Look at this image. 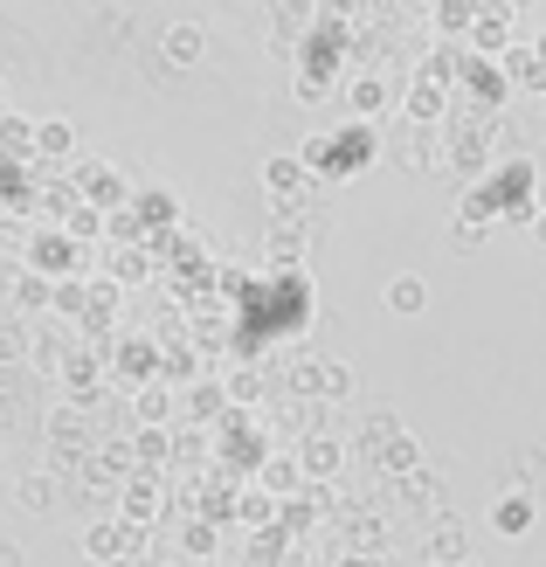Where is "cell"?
Returning a JSON list of instances; mask_svg holds the SVG:
<instances>
[{
    "label": "cell",
    "mask_w": 546,
    "mask_h": 567,
    "mask_svg": "<svg viewBox=\"0 0 546 567\" xmlns=\"http://www.w3.org/2000/svg\"><path fill=\"white\" fill-rule=\"evenodd\" d=\"M0 146H8V153H35V125H21V118L0 111Z\"/></svg>",
    "instance_id": "5bb4252c"
},
{
    "label": "cell",
    "mask_w": 546,
    "mask_h": 567,
    "mask_svg": "<svg viewBox=\"0 0 546 567\" xmlns=\"http://www.w3.org/2000/svg\"><path fill=\"white\" fill-rule=\"evenodd\" d=\"M159 49H166V63H174V70H194L200 55H208V28H200V21H174L159 35Z\"/></svg>",
    "instance_id": "3957f363"
},
{
    "label": "cell",
    "mask_w": 546,
    "mask_h": 567,
    "mask_svg": "<svg viewBox=\"0 0 546 567\" xmlns=\"http://www.w3.org/2000/svg\"><path fill=\"white\" fill-rule=\"evenodd\" d=\"M305 471H326V477H332V471H339V443H332V436H311V443H305Z\"/></svg>",
    "instance_id": "4fadbf2b"
},
{
    "label": "cell",
    "mask_w": 546,
    "mask_h": 567,
    "mask_svg": "<svg viewBox=\"0 0 546 567\" xmlns=\"http://www.w3.org/2000/svg\"><path fill=\"white\" fill-rule=\"evenodd\" d=\"M270 257H284V264H298V257H305V236H298V229H284V236H270Z\"/></svg>",
    "instance_id": "e0dca14e"
},
{
    "label": "cell",
    "mask_w": 546,
    "mask_h": 567,
    "mask_svg": "<svg viewBox=\"0 0 546 567\" xmlns=\"http://www.w3.org/2000/svg\"><path fill=\"white\" fill-rule=\"evenodd\" d=\"M443 560H464V533H456V526H443V547H436Z\"/></svg>",
    "instance_id": "603a6c76"
},
{
    "label": "cell",
    "mask_w": 546,
    "mask_h": 567,
    "mask_svg": "<svg viewBox=\"0 0 546 567\" xmlns=\"http://www.w3.org/2000/svg\"><path fill=\"white\" fill-rule=\"evenodd\" d=\"M76 181H83V194H91V202H119V194H125V187H119V174H111V166H104V174H97V166H83Z\"/></svg>",
    "instance_id": "8fae6325"
},
{
    "label": "cell",
    "mask_w": 546,
    "mask_h": 567,
    "mask_svg": "<svg viewBox=\"0 0 546 567\" xmlns=\"http://www.w3.org/2000/svg\"><path fill=\"white\" fill-rule=\"evenodd\" d=\"M138 208H146V215H159V221H174V215H181V202H174V194H146Z\"/></svg>",
    "instance_id": "44dd1931"
},
{
    "label": "cell",
    "mask_w": 546,
    "mask_h": 567,
    "mask_svg": "<svg viewBox=\"0 0 546 567\" xmlns=\"http://www.w3.org/2000/svg\"><path fill=\"white\" fill-rule=\"evenodd\" d=\"M353 111H360V118H373V111H388V83L360 76V83H353Z\"/></svg>",
    "instance_id": "7c38bea8"
},
{
    "label": "cell",
    "mask_w": 546,
    "mask_h": 567,
    "mask_svg": "<svg viewBox=\"0 0 546 567\" xmlns=\"http://www.w3.org/2000/svg\"><path fill=\"white\" fill-rule=\"evenodd\" d=\"M471 83H477V91L492 97V104H505V76H498V70H484V63H471Z\"/></svg>",
    "instance_id": "2e32d148"
},
{
    "label": "cell",
    "mask_w": 546,
    "mask_h": 567,
    "mask_svg": "<svg viewBox=\"0 0 546 567\" xmlns=\"http://www.w3.org/2000/svg\"><path fill=\"white\" fill-rule=\"evenodd\" d=\"M49 298H55V284H49V277H35V270H21V277H14V311H42Z\"/></svg>",
    "instance_id": "9c48e42d"
},
{
    "label": "cell",
    "mask_w": 546,
    "mask_h": 567,
    "mask_svg": "<svg viewBox=\"0 0 546 567\" xmlns=\"http://www.w3.org/2000/svg\"><path fill=\"white\" fill-rule=\"evenodd\" d=\"M264 485H298V464H291V457H277V464H264Z\"/></svg>",
    "instance_id": "7402d4cb"
},
{
    "label": "cell",
    "mask_w": 546,
    "mask_h": 567,
    "mask_svg": "<svg viewBox=\"0 0 546 567\" xmlns=\"http://www.w3.org/2000/svg\"><path fill=\"white\" fill-rule=\"evenodd\" d=\"M76 264V243L70 236H42L35 249H28V270H35V277H63Z\"/></svg>",
    "instance_id": "277c9868"
},
{
    "label": "cell",
    "mask_w": 546,
    "mask_h": 567,
    "mask_svg": "<svg viewBox=\"0 0 546 567\" xmlns=\"http://www.w3.org/2000/svg\"><path fill=\"white\" fill-rule=\"evenodd\" d=\"M0 567H21V547H8V540H0Z\"/></svg>",
    "instance_id": "cb8c5ba5"
},
{
    "label": "cell",
    "mask_w": 546,
    "mask_h": 567,
    "mask_svg": "<svg viewBox=\"0 0 546 567\" xmlns=\"http://www.w3.org/2000/svg\"><path fill=\"white\" fill-rule=\"evenodd\" d=\"M0 111H8V91H0Z\"/></svg>",
    "instance_id": "484cf974"
},
{
    "label": "cell",
    "mask_w": 546,
    "mask_h": 567,
    "mask_svg": "<svg viewBox=\"0 0 546 567\" xmlns=\"http://www.w3.org/2000/svg\"><path fill=\"white\" fill-rule=\"evenodd\" d=\"M305 388H319V394H332V402H347V394H353V374H347V367H311Z\"/></svg>",
    "instance_id": "30bf717a"
},
{
    "label": "cell",
    "mask_w": 546,
    "mask_h": 567,
    "mask_svg": "<svg viewBox=\"0 0 546 567\" xmlns=\"http://www.w3.org/2000/svg\"><path fill=\"white\" fill-rule=\"evenodd\" d=\"M21 505H28V513H49V485H42V477H28V485H21Z\"/></svg>",
    "instance_id": "ffe728a7"
},
{
    "label": "cell",
    "mask_w": 546,
    "mask_h": 567,
    "mask_svg": "<svg viewBox=\"0 0 546 567\" xmlns=\"http://www.w3.org/2000/svg\"><path fill=\"white\" fill-rule=\"evenodd\" d=\"M76 153V125L70 118H42L35 125V159H70Z\"/></svg>",
    "instance_id": "5b68a950"
},
{
    "label": "cell",
    "mask_w": 546,
    "mask_h": 567,
    "mask_svg": "<svg viewBox=\"0 0 546 567\" xmlns=\"http://www.w3.org/2000/svg\"><path fill=\"white\" fill-rule=\"evenodd\" d=\"M526 194H533V166H526V159H512V166H505V174H498L492 187H477V194H471V221H492L498 208H512L519 221H533Z\"/></svg>",
    "instance_id": "7a4b0ae2"
},
{
    "label": "cell",
    "mask_w": 546,
    "mask_h": 567,
    "mask_svg": "<svg viewBox=\"0 0 546 567\" xmlns=\"http://www.w3.org/2000/svg\"><path fill=\"white\" fill-rule=\"evenodd\" d=\"M429 305V284L422 277H394L388 284V311H401V319H409V311H422Z\"/></svg>",
    "instance_id": "ba28073f"
},
{
    "label": "cell",
    "mask_w": 546,
    "mask_h": 567,
    "mask_svg": "<svg viewBox=\"0 0 546 567\" xmlns=\"http://www.w3.org/2000/svg\"><path fill=\"white\" fill-rule=\"evenodd\" d=\"M533 236H539V249H546V215H533Z\"/></svg>",
    "instance_id": "d4e9b609"
},
{
    "label": "cell",
    "mask_w": 546,
    "mask_h": 567,
    "mask_svg": "<svg viewBox=\"0 0 546 567\" xmlns=\"http://www.w3.org/2000/svg\"><path fill=\"white\" fill-rule=\"evenodd\" d=\"M373 159V132L360 125V132H339V138H311V146L298 153V166H305V174L311 181H347V174H360V166Z\"/></svg>",
    "instance_id": "6da1fadb"
},
{
    "label": "cell",
    "mask_w": 546,
    "mask_h": 567,
    "mask_svg": "<svg viewBox=\"0 0 546 567\" xmlns=\"http://www.w3.org/2000/svg\"><path fill=\"white\" fill-rule=\"evenodd\" d=\"M305 181H311V174H305L298 159H264V187H270V194H284V202H298Z\"/></svg>",
    "instance_id": "8992f818"
},
{
    "label": "cell",
    "mask_w": 546,
    "mask_h": 567,
    "mask_svg": "<svg viewBox=\"0 0 546 567\" xmlns=\"http://www.w3.org/2000/svg\"><path fill=\"white\" fill-rule=\"evenodd\" d=\"M28 353V332L21 326H0V360H21Z\"/></svg>",
    "instance_id": "d6986e66"
},
{
    "label": "cell",
    "mask_w": 546,
    "mask_h": 567,
    "mask_svg": "<svg viewBox=\"0 0 546 567\" xmlns=\"http://www.w3.org/2000/svg\"><path fill=\"white\" fill-rule=\"evenodd\" d=\"M492 519H498V533H526V526H533V492H526V485H519V492H505Z\"/></svg>",
    "instance_id": "52a82bcc"
},
{
    "label": "cell",
    "mask_w": 546,
    "mask_h": 567,
    "mask_svg": "<svg viewBox=\"0 0 546 567\" xmlns=\"http://www.w3.org/2000/svg\"><path fill=\"white\" fill-rule=\"evenodd\" d=\"M83 554H91V560H111V554H125V547H119V533H111V526H91V540H83Z\"/></svg>",
    "instance_id": "9a60e30c"
},
{
    "label": "cell",
    "mask_w": 546,
    "mask_h": 567,
    "mask_svg": "<svg viewBox=\"0 0 546 567\" xmlns=\"http://www.w3.org/2000/svg\"><path fill=\"white\" fill-rule=\"evenodd\" d=\"M97 236V208H76L70 215V243H91Z\"/></svg>",
    "instance_id": "ac0fdd59"
}]
</instances>
